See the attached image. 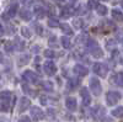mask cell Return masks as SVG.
Returning a JSON list of instances; mask_svg holds the SVG:
<instances>
[{"instance_id": "18", "label": "cell", "mask_w": 123, "mask_h": 122, "mask_svg": "<svg viewBox=\"0 0 123 122\" xmlns=\"http://www.w3.org/2000/svg\"><path fill=\"white\" fill-rule=\"evenodd\" d=\"M111 115H113L115 117H119V118H123V106H119L117 109H115L113 111L111 112Z\"/></svg>"}, {"instance_id": "44", "label": "cell", "mask_w": 123, "mask_h": 122, "mask_svg": "<svg viewBox=\"0 0 123 122\" xmlns=\"http://www.w3.org/2000/svg\"><path fill=\"white\" fill-rule=\"evenodd\" d=\"M121 5H122V7H123V0H122V1H121Z\"/></svg>"}, {"instance_id": "15", "label": "cell", "mask_w": 123, "mask_h": 122, "mask_svg": "<svg viewBox=\"0 0 123 122\" xmlns=\"http://www.w3.org/2000/svg\"><path fill=\"white\" fill-rule=\"evenodd\" d=\"M41 88L46 91H52L53 90V84L50 83V81H41Z\"/></svg>"}, {"instance_id": "23", "label": "cell", "mask_w": 123, "mask_h": 122, "mask_svg": "<svg viewBox=\"0 0 123 122\" xmlns=\"http://www.w3.org/2000/svg\"><path fill=\"white\" fill-rule=\"evenodd\" d=\"M96 10H97V14L98 15H101V16H105L106 14H107V7L105 6V5H97V7H96Z\"/></svg>"}, {"instance_id": "21", "label": "cell", "mask_w": 123, "mask_h": 122, "mask_svg": "<svg viewBox=\"0 0 123 122\" xmlns=\"http://www.w3.org/2000/svg\"><path fill=\"white\" fill-rule=\"evenodd\" d=\"M78 85H79V81L76 79H70L68 81V89L69 90H75Z\"/></svg>"}, {"instance_id": "3", "label": "cell", "mask_w": 123, "mask_h": 122, "mask_svg": "<svg viewBox=\"0 0 123 122\" xmlns=\"http://www.w3.org/2000/svg\"><path fill=\"white\" fill-rule=\"evenodd\" d=\"M22 79L25 81H27V83L33 84V83H37L38 81V75L35 72H32V70H25L22 74Z\"/></svg>"}, {"instance_id": "5", "label": "cell", "mask_w": 123, "mask_h": 122, "mask_svg": "<svg viewBox=\"0 0 123 122\" xmlns=\"http://www.w3.org/2000/svg\"><path fill=\"white\" fill-rule=\"evenodd\" d=\"M31 117H32L35 121H41V120L44 118V112L39 107L32 106L31 107Z\"/></svg>"}, {"instance_id": "40", "label": "cell", "mask_w": 123, "mask_h": 122, "mask_svg": "<svg viewBox=\"0 0 123 122\" xmlns=\"http://www.w3.org/2000/svg\"><path fill=\"white\" fill-rule=\"evenodd\" d=\"M4 35V27H3V25L0 24V36H3Z\"/></svg>"}, {"instance_id": "28", "label": "cell", "mask_w": 123, "mask_h": 122, "mask_svg": "<svg viewBox=\"0 0 123 122\" xmlns=\"http://www.w3.org/2000/svg\"><path fill=\"white\" fill-rule=\"evenodd\" d=\"M44 57H47V58H54L55 57V52L53 49H46L44 51Z\"/></svg>"}, {"instance_id": "45", "label": "cell", "mask_w": 123, "mask_h": 122, "mask_svg": "<svg viewBox=\"0 0 123 122\" xmlns=\"http://www.w3.org/2000/svg\"><path fill=\"white\" fill-rule=\"evenodd\" d=\"M0 122H1V121H0Z\"/></svg>"}, {"instance_id": "14", "label": "cell", "mask_w": 123, "mask_h": 122, "mask_svg": "<svg viewBox=\"0 0 123 122\" xmlns=\"http://www.w3.org/2000/svg\"><path fill=\"white\" fill-rule=\"evenodd\" d=\"M35 14L38 19H43L46 16V11H44V9L42 6H36L35 7Z\"/></svg>"}, {"instance_id": "32", "label": "cell", "mask_w": 123, "mask_h": 122, "mask_svg": "<svg viewBox=\"0 0 123 122\" xmlns=\"http://www.w3.org/2000/svg\"><path fill=\"white\" fill-rule=\"evenodd\" d=\"M5 51L6 52H12L14 51V43L12 42H6L5 43Z\"/></svg>"}, {"instance_id": "34", "label": "cell", "mask_w": 123, "mask_h": 122, "mask_svg": "<svg viewBox=\"0 0 123 122\" xmlns=\"http://www.w3.org/2000/svg\"><path fill=\"white\" fill-rule=\"evenodd\" d=\"M16 43L18 45V46H17V49L22 51V49L25 48V42H22V41H20V38H16Z\"/></svg>"}, {"instance_id": "9", "label": "cell", "mask_w": 123, "mask_h": 122, "mask_svg": "<svg viewBox=\"0 0 123 122\" xmlns=\"http://www.w3.org/2000/svg\"><path fill=\"white\" fill-rule=\"evenodd\" d=\"M65 105H67V109L70 110V111H75L78 109V103L74 97H67Z\"/></svg>"}, {"instance_id": "11", "label": "cell", "mask_w": 123, "mask_h": 122, "mask_svg": "<svg viewBox=\"0 0 123 122\" xmlns=\"http://www.w3.org/2000/svg\"><path fill=\"white\" fill-rule=\"evenodd\" d=\"M73 14H74V10L71 9V7H69V6H65V7L62 9L60 17H62V19H68L70 15H73Z\"/></svg>"}, {"instance_id": "43", "label": "cell", "mask_w": 123, "mask_h": 122, "mask_svg": "<svg viewBox=\"0 0 123 122\" xmlns=\"http://www.w3.org/2000/svg\"><path fill=\"white\" fill-rule=\"evenodd\" d=\"M1 56H3V54H1V53H0V60H1V59H3V57H1Z\"/></svg>"}, {"instance_id": "22", "label": "cell", "mask_w": 123, "mask_h": 122, "mask_svg": "<svg viewBox=\"0 0 123 122\" xmlns=\"http://www.w3.org/2000/svg\"><path fill=\"white\" fill-rule=\"evenodd\" d=\"M60 42H62V45H63V47H64V48H67V49H69V48L71 47V42H70V39H69L67 36L62 37Z\"/></svg>"}, {"instance_id": "31", "label": "cell", "mask_w": 123, "mask_h": 122, "mask_svg": "<svg viewBox=\"0 0 123 122\" xmlns=\"http://www.w3.org/2000/svg\"><path fill=\"white\" fill-rule=\"evenodd\" d=\"M48 25H49V27H58L59 22H58V20H55V19H49Z\"/></svg>"}, {"instance_id": "27", "label": "cell", "mask_w": 123, "mask_h": 122, "mask_svg": "<svg viewBox=\"0 0 123 122\" xmlns=\"http://www.w3.org/2000/svg\"><path fill=\"white\" fill-rule=\"evenodd\" d=\"M97 5H98V0H89V1H87V7H89L90 10L96 9Z\"/></svg>"}, {"instance_id": "41", "label": "cell", "mask_w": 123, "mask_h": 122, "mask_svg": "<svg viewBox=\"0 0 123 122\" xmlns=\"http://www.w3.org/2000/svg\"><path fill=\"white\" fill-rule=\"evenodd\" d=\"M53 1H55V3H58V4H62V3H64L65 0H53Z\"/></svg>"}, {"instance_id": "36", "label": "cell", "mask_w": 123, "mask_h": 122, "mask_svg": "<svg viewBox=\"0 0 123 122\" xmlns=\"http://www.w3.org/2000/svg\"><path fill=\"white\" fill-rule=\"evenodd\" d=\"M27 62H28V56H24V58H22V59L20 58V64H21V65L26 64Z\"/></svg>"}, {"instance_id": "37", "label": "cell", "mask_w": 123, "mask_h": 122, "mask_svg": "<svg viewBox=\"0 0 123 122\" xmlns=\"http://www.w3.org/2000/svg\"><path fill=\"white\" fill-rule=\"evenodd\" d=\"M35 28H36V32L38 33V35H42V32H43V30H42V27H41L39 25H35Z\"/></svg>"}, {"instance_id": "1", "label": "cell", "mask_w": 123, "mask_h": 122, "mask_svg": "<svg viewBox=\"0 0 123 122\" xmlns=\"http://www.w3.org/2000/svg\"><path fill=\"white\" fill-rule=\"evenodd\" d=\"M119 100H121V94L117 93V91H108L106 95V101L110 106L116 105Z\"/></svg>"}, {"instance_id": "33", "label": "cell", "mask_w": 123, "mask_h": 122, "mask_svg": "<svg viewBox=\"0 0 123 122\" xmlns=\"http://www.w3.org/2000/svg\"><path fill=\"white\" fill-rule=\"evenodd\" d=\"M117 85L123 86V73H118L117 74Z\"/></svg>"}, {"instance_id": "17", "label": "cell", "mask_w": 123, "mask_h": 122, "mask_svg": "<svg viewBox=\"0 0 123 122\" xmlns=\"http://www.w3.org/2000/svg\"><path fill=\"white\" fill-rule=\"evenodd\" d=\"M52 101H55L54 99H50L49 96H47V95H42L39 97V103L42 104V105H49Z\"/></svg>"}, {"instance_id": "20", "label": "cell", "mask_w": 123, "mask_h": 122, "mask_svg": "<svg viewBox=\"0 0 123 122\" xmlns=\"http://www.w3.org/2000/svg\"><path fill=\"white\" fill-rule=\"evenodd\" d=\"M0 97H1L3 101H10L12 97V94L10 93V91H1V93H0Z\"/></svg>"}, {"instance_id": "12", "label": "cell", "mask_w": 123, "mask_h": 122, "mask_svg": "<svg viewBox=\"0 0 123 122\" xmlns=\"http://www.w3.org/2000/svg\"><path fill=\"white\" fill-rule=\"evenodd\" d=\"M60 30H62V31H63L67 36H73V35H74L73 28H71L68 24H62V25H60Z\"/></svg>"}, {"instance_id": "16", "label": "cell", "mask_w": 123, "mask_h": 122, "mask_svg": "<svg viewBox=\"0 0 123 122\" xmlns=\"http://www.w3.org/2000/svg\"><path fill=\"white\" fill-rule=\"evenodd\" d=\"M112 17H113L115 20H117V21H123V14L117 9L112 10Z\"/></svg>"}, {"instance_id": "13", "label": "cell", "mask_w": 123, "mask_h": 122, "mask_svg": "<svg viewBox=\"0 0 123 122\" xmlns=\"http://www.w3.org/2000/svg\"><path fill=\"white\" fill-rule=\"evenodd\" d=\"M17 10H18V5L17 4H12L7 10V16L9 17H14L16 15V13H17Z\"/></svg>"}, {"instance_id": "24", "label": "cell", "mask_w": 123, "mask_h": 122, "mask_svg": "<svg viewBox=\"0 0 123 122\" xmlns=\"http://www.w3.org/2000/svg\"><path fill=\"white\" fill-rule=\"evenodd\" d=\"M90 53H91L92 56H94L95 58H101L102 56H104V52H102V51L100 49V47H96L95 49H92Z\"/></svg>"}, {"instance_id": "29", "label": "cell", "mask_w": 123, "mask_h": 122, "mask_svg": "<svg viewBox=\"0 0 123 122\" xmlns=\"http://www.w3.org/2000/svg\"><path fill=\"white\" fill-rule=\"evenodd\" d=\"M21 33H22V36L24 37H26V38H30L31 37V32H30V30L27 28V27H21Z\"/></svg>"}, {"instance_id": "6", "label": "cell", "mask_w": 123, "mask_h": 122, "mask_svg": "<svg viewBox=\"0 0 123 122\" xmlns=\"http://www.w3.org/2000/svg\"><path fill=\"white\" fill-rule=\"evenodd\" d=\"M80 95H81V99H83V105L85 106H89L91 104V97H90V93L86 88H81L80 90Z\"/></svg>"}, {"instance_id": "26", "label": "cell", "mask_w": 123, "mask_h": 122, "mask_svg": "<svg viewBox=\"0 0 123 122\" xmlns=\"http://www.w3.org/2000/svg\"><path fill=\"white\" fill-rule=\"evenodd\" d=\"M106 47L108 51H112V49H115L116 48V41L115 39H110L106 42Z\"/></svg>"}, {"instance_id": "7", "label": "cell", "mask_w": 123, "mask_h": 122, "mask_svg": "<svg viewBox=\"0 0 123 122\" xmlns=\"http://www.w3.org/2000/svg\"><path fill=\"white\" fill-rule=\"evenodd\" d=\"M44 72H46V74H48V75H54L55 72H57V65H55L53 62L48 60V62L44 63Z\"/></svg>"}, {"instance_id": "39", "label": "cell", "mask_w": 123, "mask_h": 122, "mask_svg": "<svg viewBox=\"0 0 123 122\" xmlns=\"http://www.w3.org/2000/svg\"><path fill=\"white\" fill-rule=\"evenodd\" d=\"M18 122H31V118L27 117V116H24V117H21L18 120Z\"/></svg>"}, {"instance_id": "30", "label": "cell", "mask_w": 123, "mask_h": 122, "mask_svg": "<svg viewBox=\"0 0 123 122\" xmlns=\"http://www.w3.org/2000/svg\"><path fill=\"white\" fill-rule=\"evenodd\" d=\"M73 25L75 26V28H81L83 27V20L81 19H75L73 21Z\"/></svg>"}, {"instance_id": "35", "label": "cell", "mask_w": 123, "mask_h": 122, "mask_svg": "<svg viewBox=\"0 0 123 122\" xmlns=\"http://www.w3.org/2000/svg\"><path fill=\"white\" fill-rule=\"evenodd\" d=\"M86 41H87L86 36H81L76 38V43H86Z\"/></svg>"}, {"instance_id": "8", "label": "cell", "mask_w": 123, "mask_h": 122, "mask_svg": "<svg viewBox=\"0 0 123 122\" xmlns=\"http://www.w3.org/2000/svg\"><path fill=\"white\" fill-rule=\"evenodd\" d=\"M31 107V101L27 97H21L20 99V112H25L26 110Z\"/></svg>"}, {"instance_id": "42", "label": "cell", "mask_w": 123, "mask_h": 122, "mask_svg": "<svg viewBox=\"0 0 123 122\" xmlns=\"http://www.w3.org/2000/svg\"><path fill=\"white\" fill-rule=\"evenodd\" d=\"M75 1H78V0H70V3H75Z\"/></svg>"}, {"instance_id": "25", "label": "cell", "mask_w": 123, "mask_h": 122, "mask_svg": "<svg viewBox=\"0 0 123 122\" xmlns=\"http://www.w3.org/2000/svg\"><path fill=\"white\" fill-rule=\"evenodd\" d=\"M0 110L6 112V111L10 110V101H1L0 103Z\"/></svg>"}, {"instance_id": "10", "label": "cell", "mask_w": 123, "mask_h": 122, "mask_svg": "<svg viewBox=\"0 0 123 122\" xmlns=\"http://www.w3.org/2000/svg\"><path fill=\"white\" fill-rule=\"evenodd\" d=\"M74 72H75L79 77H85V75H87L89 70H87V68H86V67H84V65H81V64H76V65L74 67Z\"/></svg>"}, {"instance_id": "19", "label": "cell", "mask_w": 123, "mask_h": 122, "mask_svg": "<svg viewBox=\"0 0 123 122\" xmlns=\"http://www.w3.org/2000/svg\"><path fill=\"white\" fill-rule=\"evenodd\" d=\"M20 16H21V19L25 20V21H28V20H31V17H32V15H31V13L28 10H21V11H20Z\"/></svg>"}, {"instance_id": "4", "label": "cell", "mask_w": 123, "mask_h": 122, "mask_svg": "<svg viewBox=\"0 0 123 122\" xmlns=\"http://www.w3.org/2000/svg\"><path fill=\"white\" fill-rule=\"evenodd\" d=\"M90 89L92 91L94 95H100L101 94V84H100V80L97 78H91L90 79Z\"/></svg>"}, {"instance_id": "38", "label": "cell", "mask_w": 123, "mask_h": 122, "mask_svg": "<svg viewBox=\"0 0 123 122\" xmlns=\"http://www.w3.org/2000/svg\"><path fill=\"white\" fill-rule=\"evenodd\" d=\"M21 3H22L24 5H26V6H30L31 4L33 3V0H21Z\"/></svg>"}, {"instance_id": "2", "label": "cell", "mask_w": 123, "mask_h": 122, "mask_svg": "<svg viewBox=\"0 0 123 122\" xmlns=\"http://www.w3.org/2000/svg\"><path fill=\"white\" fill-rule=\"evenodd\" d=\"M94 72L96 74H98L100 77L105 78L107 75V73H108V67L105 63H95L94 64Z\"/></svg>"}]
</instances>
